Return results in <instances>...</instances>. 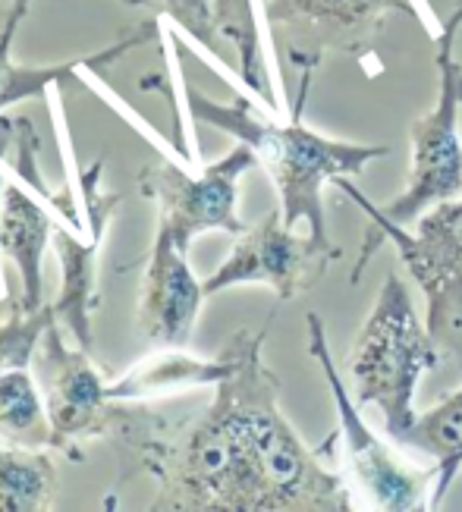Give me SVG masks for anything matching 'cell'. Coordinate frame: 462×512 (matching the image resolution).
<instances>
[{
	"mask_svg": "<svg viewBox=\"0 0 462 512\" xmlns=\"http://www.w3.org/2000/svg\"><path fill=\"white\" fill-rule=\"evenodd\" d=\"M271 318L233 333L236 365L202 412L176 425L154 415L132 447L158 484L154 512L356 509L346 478L324 469L280 412V381L261 355Z\"/></svg>",
	"mask_w": 462,
	"mask_h": 512,
	"instance_id": "6da1fadb",
	"label": "cell"
},
{
	"mask_svg": "<svg viewBox=\"0 0 462 512\" xmlns=\"http://www.w3.org/2000/svg\"><path fill=\"white\" fill-rule=\"evenodd\" d=\"M183 92L192 120L208 123L252 148L258 167L268 173V180L277 189L283 224L293 230L305 224V233L318 246L334 249L337 242L327 233L324 186L340 180V176H359L371 161L387 158L390 145L327 139L321 132L308 129L302 123V114H293L286 123H280L274 114H255V107L246 98L220 104L205 92H198L195 85H186Z\"/></svg>",
	"mask_w": 462,
	"mask_h": 512,
	"instance_id": "7a4b0ae2",
	"label": "cell"
},
{
	"mask_svg": "<svg viewBox=\"0 0 462 512\" xmlns=\"http://www.w3.org/2000/svg\"><path fill=\"white\" fill-rule=\"evenodd\" d=\"M440 362V349L418 318L403 277L390 271L378 289L371 315L349 359L352 396L359 406L384 412L387 434L396 440L415 421V387Z\"/></svg>",
	"mask_w": 462,
	"mask_h": 512,
	"instance_id": "3957f363",
	"label": "cell"
},
{
	"mask_svg": "<svg viewBox=\"0 0 462 512\" xmlns=\"http://www.w3.org/2000/svg\"><path fill=\"white\" fill-rule=\"evenodd\" d=\"M32 362L51 418V450L66 459L82 462L92 440H120L132 450L148 431L154 415L110 396L107 371L92 359V349L66 343L57 318L44 327Z\"/></svg>",
	"mask_w": 462,
	"mask_h": 512,
	"instance_id": "277c9868",
	"label": "cell"
},
{
	"mask_svg": "<svg viewBox=\"0 0 462 512\" xmlns=\"http://www.w3.org/2000/svg\"><path fill=\"white\" fill-rule=\"evenodd\" d=\"M387 13H409L428 26L425 0H264V29L286 63L299 70V95L330 54L371 57L378 51Z\"/></svg>",
	"mask_w": 462,
	"mask_h": 512,
	"instance_id": "5b68a950",
	"label": "cell"
},
{
	"mask_svg": "<svg viewBox=\"0 0 462 512\" xmlns=\"http://www.w3.org/2000/svg\"><path fill=\"white\" fill-rule=\"evenodd\" d=\"M462 29V0L450 19L434 35L437 44V101L425 117L409 126L412 142V167L406 189L384 205V214L396 224L422 217L431 205L462 195V60L456 57V38Z\"/></svg>",
	"mask_w": 462,
	"mask_h": 512,
	"instance_id": "8992f818",
	"label": "cell"
},
{
	"mask_svg": "<svg viewBox=\"0 0 462 512\" xmlns=\"http://www.w3.org/2000/svg\"><path fill=\"white\" fill-rule=\"evenodd\" d=\"M308 352L312 359L321 365L327 390L334 396L337 406V440H343V469L349 478V491L359 494L362 509H384V512H422L431 509V491H434V478L437 469H418L403 459H396L384 443L371 434V428L359 415V403L352 390L343 384L340 371L334 368L330 359V346H327V333L321 318L308 315Z\"/></svg>",
	"mask_w": 462,
	"mask_h": 512,
	"instance_id": "52a82bcc",
	"label": "cell"
},
{
	"mask_svg": "<svg viewBox=\"0 0 462 512\" xmlns=\"http://www.w3.org/2000/svg\"><path fill=\"white\" fill-rule=\"evenodd\" d=\"M249 145H236L224 158L202 167L195 176L170 161H158L139 170V189L158 205V230H164L176 246L186 249L195 236L220 230L239 236L246 224L236 214L239 180L255 167Z\"/></svg>",
	"mask_w": 462,
	"mask_h": 512,
	"instance_id": "ba28073f",
	"label": "cell"
},
{
	"mask_svg": "<svg viewBox=\"0 0 462 512\" xmlns=\"http://www.w3.org/2000/svg\"><path fill=\"white\" fill-rule=\"evenodd\" d=\"M340 255V246H318L308 233L299 236L293 227H286L277 208L236 236L227 261L202 280L205 296H217L220 289L239 283H264L274 289L280 302L296 299L305 289H312Z\"/></svg>",
	"mask_w": 462,
	"mask_h": 512,
	"instance_id": "9c48e42d",
	"label": "cell"
},
{
	"mask_svg": "<svg viewBox=\"0 0 462 512\" xmlns=\"http://www.w3.org/2000/svg\"><path fill=\"white\" fill-rule=\"evenodd\" d=\"M104 161L88 164L79 176V195L85 202V217H88V239L82 242L79 224L54 227V252L60 261V289L54 305V318L70 333L73 343L82 349H95V311H98V271L95 261L101 252V242L110 224V214L123 205L120 192H101V173Z\"/></svg>",
	"mask_w": 462,
	"mask_h": 512,
	"instance_id": "30bf717a",
	"label": "cell"
},
{
	"mask_svg": "<svg viewBox=\"0 0 462 512\" xmlns=\"http://www.w3.org/2000/svg\"><path fill=\"white\" fill-rule=\"evenodd\" d=\"M186 249L164 233L154 230L148 267L142 277V299H139V333L142 340L154 346H186L192 327L202 311L205 283L192 274L186 261Z\"/></svg>",
	"mask_w": 462,
	"mask_h": 512,
	"instance_id": "8fae6325",
	"label": "cell"
},
{
	"mask_svg": "<svg viewBox=\"0 0 462 512\" xmlns=\"http://www.w3.org/2000/svg\"><path fill=\"white\" fill-rule=\"evenodd\" d=\"M334 186L346 192L368 214L371 220L368 246L374 239H387L393 242L396 255H400L406 267H431V271L440 274H462V195L431 205L418 217V230L409 233L403 224L387 217L384 208L374 205L365 192H359V186L349 176H340V180H334Z\"/></svg>",
	"mask_w": 462,
	"mask_h": 512,
	"instance_id": "7c38bea8",
	"label": "cell"
},
{
	"mask_svg": "<svg viewBox=\"0 0 462 512\" xmlns=\"http://www.w3.org/2000/svg\"><path fill=\"white\" fill-rule=\"evenodd\" d=\"M32 7V0H10V13L4 29H0V114L19 101H29L44 95L48 88H54L63 79H73L79 70H107L114 66L117 60H123L129 51H136L139 44L151 41L154 32H158V22L148 19L145 26H136L132 32L120 35L114 44L107 48L88 54V57H76V60H66V63H51V66H19L13 63V41L19 32V22L26 19Z\"/></svg>",
	"mask_w": 462,
	"mask_h": 512,
	"instance_id": "4fadbf2b",
	"label": "cell"
},
{
	"mask_svg": "<svg viewBox=\"0 0 462 512\" xmlns=\"http://www.w3.org/2000/svg\"><path fill=\"white\" fill-rule=\"evenodd\" d=\"M57 220L51 208L38 205L19 183H10L0 192V249L19 267L22 308L44 305V249L54 239Z\"/></svg>",
	"mask_w": 462,
	"mask_h": 512,
	"instance_id": "5bb4252c",
	"label": "cell"
},
{
	"mask_svg": "<svg viewBox=\"0 0 462 512\" xmlns=\"http://www.w3.org/2000/svg\"><path fill=\"white\" fill-rule=\"evenodd\" d=\"M233 365H236L233 337L224 343V349L214 359H192V355L176 352V346H170L167 352L151 355V359L132 365L117 381H110V396L126 403V399L176 393L186 387H208V384L214 387L233 371Z\"/></svg>",
	"mask_w": 462,
	"mask_h": 512,
	"instance_id": "9a60e30c",
	"label": "cell"
},
{
	"mask_svg": "<svg viewBox=\"0 0 462 512\" xmlns=\"http://www.w3.org/2000/svg\"><path fill=\"white\" fill-rule=\"evenodd\" d=\"M258 10H264V0H214V26L217 35L227 38L236 48L242 82L264 101L268 114L280 117L283 104L277 98V85L268 70V57H264V19H258Z\"/></svg>",
	"mask_w": 462,
	"mask_h": 512,
	"instance_id": "2e32d148",
	"label": "cell"
},
{
	"mask_svg": "<svg viewBox=\"0 0 462 512\" xmlns=\"http://www.w3.org/2000/svg\"><path fill=\"white\" fill-rule=\"evenodd\" d=\"M396 443L422 450L434 459L437 478L431 491V509H440V503H444L447 491L462 469V387L434 409L415 415L412 428L396 437Z\"/></svg>",
	"mask_w": 462,
	"mask_h": 512,
	"instance_id": "e0dca14e",
	"label": "cell"
},
{
	"mask_svg": "<svg viewBox=\"0 0 462 512\" xmlns=\"http://www.w3.org/2000/svg\"><path fill=\"white\" fill-rule=\"evenodd\" d=\"M41 396L29 368L0 371V440L29 450L51 447V418Z\"/></svg>",
	"mask_w": 462,
	"mask_h": 512,
	"instance_id": "ac0fdd59",
	"label": "cell"
},
{
	"mask_svg": "<svg viewBox=\"0 0 462 512\" xmlns=\"http://www.w3.org/2000/svg\"><path fill=\"white\" fill-rule=\"evenodd\" d=\"M57 472L44 450L0 443V512H41L54 506Z\"/></svg>",
	"mask_w": 462,
	"mask_h": 512,
	"instance_id": "d6986e66",
	"label": "cell"
},
{
	"mask_svg": "<svg viewBox=\"0 0 462 512\" xmlns=\"http://www.w3.org/2000/svg\"><path fill=\"white\" fill-rule=\"evenodd\" d=\"M428 299L425 324L437 349L462 362V274H440L431 267H409Z\"/></svg>",
	"mask_w": 462,
	"mask_h": 512,
	"instance_id": "ffe728a7",
	"label": "cell"
},
{
	"mask_svg": "<svg viewBox=\"0 0 462 512\" xmlns=\"http://www.w3.org/2000/svg\"><path fill=\"white\" fill-rule=\"evenodd\" d=\"M54 321V305L22 308V299H0V371L29 368L44 327Z\"/></svg>",
	"mask_w": 462,
	"mask_h": 512,
	"instance_id": "44dd1931",
	"label": "cell"
},
{
	"mask_svg": "<svg viewBox=\"0 0 462 512\" xmlns=\"http://www.w3.org/2000/svg\"><path fill=\"white\" fill-rule=\"evenodd\" d=\"M164 16H170L189 38L205 44L208 51L217 48V26H214V0H154Z\"/></svg>",
	"mask_w": 462,
	"mask_h": 512,
	"instance_id": "7402d4cb",
	"label": "cell"
},
{
	"mask_svg": "<svg viewBox=\"0 0 462 512\" xmlns=\"http://www.w3.org/2000/svg\"><path fill=\"white\" fill-rule=\"evenodd\" d=\"M120 4H126V7H154V10H158L154 0H120Z\"/></svg>",
	"mask_w": 462,
	"mask_h": 512,
	"instance_id": "603a6c76",
	"label": "cell"
}]
</instances>
